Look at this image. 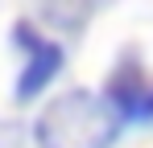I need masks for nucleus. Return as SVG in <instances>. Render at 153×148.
<instances>
[{
  "instance_id": "7ed1b4c3",
  "label": "nucleus",
  "mask_w": 153,
  "mask_h": 148,
  "mask_svg": "<svg viewBox=\"0 0 153 148\" xmlns=\"http://www.w3.org/2000/svg\"><path fill=\"white\" fill-rule=\"evenodd\" d=\"M103 95L112 99V107L124 119H153V78L137 62H120L108 78Z\"/></svg>"
},
{
  "instance_id": "f257e3e1",
  "label": "nucleus",
  "mask_w": 153,
  "mask_h": 148,
  "mask_svg": "<svg viewBox=\"0 0 153 148\" xmlns=\"http://www.w3.org/2000/svg\"><path fill=\"white\" fill-rule=\"evenodd\" d=\"M120 111L108 95L87 86H71L66 95L50 99L42 115L33 119V144L37 148H112L120 132Z\"/></svg>"
},
{
  "instance_id": "20e7f679",
  "label": "nucleus",
  "mask_w": 153,
  "mask_h": 148,
  "mask_svg": "<svg viewBox=\"0 0 153 148\" xmlns=\"http://www.w3.org/2000/svg\"><path fill=\"white\" fill-rule=\"evenodd\" d=\"M37 8H42V17H46L54 29H62V33H75V29H83V25L91 21V12H95V0H42Z\"/></svg>"
},
{
  "instance_id": "f03ea898",
  "label": "nucleus",
  "mask_w": 153,
  "mask_h": 148,
  "mask_svg": "<svg viewBox=\"0 0 153 148\" xmlns=\"http://www.w3.org/2000/svg\"><path fill=\"white\" fill-rule=\"evenodd\" d=\"M13 41L25 53V66L17 74V103H29L33 95H42V91L50 86V78L58 74V66H62V45L50 41L46 33H37L29 21L13 25Z\"/></svg>"
}]
</instances>
